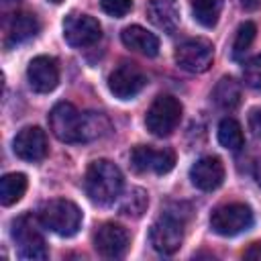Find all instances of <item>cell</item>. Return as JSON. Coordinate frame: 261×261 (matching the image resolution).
I'll return each instance as SVG.
<instances>
[{"instance_id": "cell-1", "label": "cell", "mask_w": 261, "mask_h": 261, "mask_svg": "<svg viewBox=\"0 0 261 261\" xmlns=\"http://www.w3.org/2000/svg\"><path fill=\"white\" fill-rule=\"evenodd\" d=\"M49 128L63 143H90L110 130L102 112H80L71 102H57L49 112Z\"/></svg>"}, {"instance_id": "cell-2", "label": "cell", "mask_w": 261, "mask_h": 261, "mask_svg": "<svg viewBox=\"0 0 261 261\" xmlns=\"http://www.w3.org/2000/svg\"><path fill=\"white\" fill-rule=\"evenodd\" d=\"M84 188H86L88 198L94 204L108 206L114 200H118V196H120V190H122V173H120V169L112 161H108V159H96L86 169Z\"/></svg>"}, {"instance_id": "cell-3", "label": "cell", "mask_w": 261, "mask_h": 261, "mask_svg": "<svg viewBox=\"0 0 261 261\" xmlns=\"http://www.w3.org/2000/svg\"><path fill=\"white\" fill-rule=\"evenodd\" d=\"M39 220L45 228L59 237H73L82 226V210L71 200L55 198L41 206Z\"/></svg>"}, {"instance_id": "cell-4", "label": "cell", "mask_w": 261, "mask_h": 261, "mask_svg": "<svg viewBox=\"0 0 261 261\" xmlns=\"http://www.w3.org/2000/svg\"><path fill=\"white\" fill-rule=\"evenodd\" d=\"M181 118V104L177 98L169 94H161L153 100L145 114V124L147 130L155 137H167L175 130Z\"/></svg>"}, {"instance_id": "cell-5", "label": "cell", "mask_w": 261, "mask_h": 261, "mask_svg": "<svg viewBox=\"0 0 261 261\" xmlns=\"http://www.w3.org/2000/svg\"><path fill=\"white\" fill-rule=\"evenodd\" d=\"M253 226V210L243 202L222 204L210 214V228L220 237H234Z\"/></svg>"}, {"instance_id": "cell-6", "label": "cell", "mask_w": 261, "mask_h": 261, "mask_svg": "<svg viewBox=\"0 0 261 261\" xmlns=\"http://www.w3.org/2000/svg\"><path fill=\"white\" fill-rule=\"evenodd\" d=\"M12 239L18 245V255L29 261L47 259L45 239L37 226V220L31 214H20L12 220Z\"/></svg>"}, {"instance_id": "cell-7", "label": "cell", "mask_w": 261, "mask_h": 261, "mask_svg": "<svg viewBox=\"0 0 261 261\" xmlns=\"http://www.w3.org/2000/svg\"><path fill=\"white\" fill-rule=\"evenodd\" d=\"M149 241L161 255H173L184 243V218L173 212H163L151 226Z\"/></svg>"}, {"instance_id": "cell-8", "label": "cell", "mask_w": 261, "mask_h": 261, "mask_svg": "<svg viewBox=\"0 0 261 261\" xmlns=\"http://www.w3.org/2000/svg\"><path fill=\"white\" fill-rule=\"evenodd\" d=\"M175 63L190 71V73H202L206 71L212 61H214V47L208 39L196 37V39H188L184 41L177 49H175Z\"/></svg>"}, {"instance_id": "cell-9", "label": "cell", "mask_w": 261, "mask_h": 261, "mask_svg": "<svg viewBox=\"0 0 261 261\" xmlns=\"http://www.w3.org/2000/svg\"><path fill=\"white\" fill-rule=\"evenodd\" d=\"M145 86H147V75L133 61H122L108 75V90L120 100H128L137 96Z\"/></svg>"}, {"instance_id": "cell-10", "label": "cell", "mask_w": 261, "mask_h": 261, "mask_svg": "<svg viewBox=\"0 0 261 261\" xmlns=\"http://www.w3.org/2000/svg\"><path fill=\"white\" fill-rule=\"evenodd\" d=\"M175 165V153L171 149H153L149 145H137L130 151V167L137 173L153 171L157 175L169 173Z\"/></svg>"}, {"instance_id": "cell-11", "label": "cell", "mask_w": 261, "mask_h": 261, "mask_svg": "<svg viewBox=\"0 0 261 261\" xmlns=\"http://www.w3.org/2000/svg\"><path fill=\"white\" fill-rule=\"evenodd\" d=\"M63 37L71 47H90L102 37L100 22L90 14L71 12L63 20Z\"/></svg>"}, {"instance_id": "cell-12", "label": "cell", "mask_w": 261, "mask_h": 261, "mask_svg": "<svg viewBox=\"0 0 261 261\" xmlns=\"http://www.w3.org/2000/svg\"><path fill=\"white\" fill-rule=\"evenodd\" d=\"M128 243H130V237H128L126 228L116 222H104L102 226H98V230L94 234V247L106 259L122 257L128 249Z\"/></svg>"}, {"instance_id": "cell-13", "label": "cell", "mask_w": 261, "mask_h": 261, "mask_svg": "<svg viewBox=\"0 0 261 261\" xmlns=\"http://www.w3.org/2000/svg\"><path fill=\"white\" fill-rule=\"evenodd\" d=\"M29 86L39 94H49L59 84V67L57 61L49 55H37L31 59L27 67Z\"/></svg>"}, {"instance_id": "cell-14", "label": "cell", "mask_w": 261, "mask_h": 261, "mask_svg": "<svg viewBox=\"0 0 261 261\" xmlns=\"http://www.w3.org/2000/svg\"><path fill=\"white\" fill-rule=\"evenodd\" d=\"M12 149L16 157L24 161H41L47 157V151H49L47 135L39 126H24L16 133L12 141Z\"/></svg>"}, {"instance_id": "cell-15", "label": "cell", "mask_w": 261, "mask_h": 261, "mask_svg": "<svg viewBox=\"0 0 261 261\" xmlns=\"http://www.w3.org/2000/svg\"><path fill=\"white\" fill-rule=\"evenodd\" d=\"M190 179L192 184L202 190V192H212L216 188H220V184L224 181V165L218 157L208 155L198 159L192 169H190Z\"/></svg>"}, {"instance_id": "cell-16", "label": "cell", "mask_w": 261, "mask_h": 261, "mask_svg": "<svg viewBox=\"0 0 261 261\" xmlns=\"http://www.w3.org/2000/svg\"><path fill=\"white\" fill-rule=\"evenodd\" d=\"M149 20L163 33H173L179 27V6L177 0H149L147 4Z\"/></svg>"}, {"instance_id": "cell-17", "label": "cell", "mask_w": 261, "mask_h": 261, "mask_svg": "<svg viewBox=\"0 0 261 261\" xmlns=\"http://www.w3.org/2000/svg\"><path fill=\"white\" fill-rule=\"evenodd\" d=\"M39 29H41V24L35 14H31V12L12 14V18L6 27V47H14V45H20V43L33 39L39 33Z\"/></svg>"}, {"instance_id": "cell-18", "label": "cell", "mask_w": 261, "mask_h": 261, "mask_svg": "<svg viewBox=\"0 0 261 261\" xmlns=\"http://www.w3.org/2000/svg\"><path fill=\"white\" fill-rule=\"evenodd\" d=\"M120 39L124 43V47L141 53V55H147V57H155L159 53V39L149 33L147 29L139 27V24H130L126 29H122L120 33Z\"/></svg>"}, {"instance_id": "cell-19", "label": "cell", "mask_w": 261, "mask_h": 261, "mask_svg": "<svg viewBox=\"0 0 261 261\" xmlns=\"http://www.w3.org/2000/svg\"><path fill=\"white\" fill-rule=\"evenodd\" d=\"M212 98L220 108L232 110L241 104V84L234 77H220L212 90Z\"/></svg>"}, {"instance_id": "cell-20", "label": "cell", "mask_w": 261, "mask_h": 261, "mask_svg": "<svg viewBox=\"0 0 261 261\" xmlns=\"http://www.w3.org/2000/svg\"><path fill=\"white\" fill-rule=\"evenodd\" d=\"M27 192V175L24 173H6L0 179V202L2 206L16 204Z\"/></svg>"}, {"instance_id": "cell-21", "label": "cell", "mask_w": 261, "mask_h": 261, "mask_svg": "<svg viewBox=\"0 0 261 261\" xmlns=\"http://www.w3.org/2000/svg\"><path fill=\"white\" fill-rule=\"evenodd\" d=\"M149 206V196L143 188H130L122 198H120V204H118V210L124 214V216H130V218H141L145 214Z\"/></svg>"}, {"instance_id": "cell-22", "label": "cell", "mask_w": 261, "mask_h": 261, "mask_svg": "<svg viewBox=\"0 0 261 261\" xmlns=\"http://www.w3.org/2000/svg\"><path fill=\"white\" fill-rule=\"evenodd\" d=\"M192 4V12H194V18L210 29L218 22V16H220V10H222V0H190Z\"/></svg>"}, {"instance_id": "cell-23", "label": "cell", "mask_w": 261, "mask_h": 261, "mask_svg": "<svg viewBox=\"0 0 261 261\" xmlns=\"http://www.w3.org/2000/svg\"><path fill=\"white\" fill-rule=\"evenodd\" d=\"M218 141L222 147L237 151L243 147L245 137H243V128L234 118H222L218 124Z\"/></svg>"}, {"instance_id": "cell-24", "label": "cell", "mask_w": 261, "mask_h": 261, "mask_svg": "<svg viewBox=\"0 0 261 261\" xmlns=\"http://www.w3.org/2000/svg\"><path fill=\"white\" fill-rule=\"evenodd\" d=\"M255 35H257V27L255 22L247 20L243 22L239 29H237V35H234V41H232V59H241V55L251 47V43L255 41Z\"/></svg>"}, {"instance_id": "cell-25", "label": "cell", "mask_w": 261, "mask_h": 261, "mask_svg": "<svg viewBox=\"0 0 261 261\" xmlns=\"http://www.w3.org/2000/svg\"><path fill=\"white\" fill-rule=\"evenodd\" d=\"M243 82L249 88L261 92V53L253 55L251 59L245 61V65H243Z\"/></svg>"}, {"instance_id": "cell-26", "label": "cell", "mask_w": 261, "mask_h": 261, "mask_svg": "<svg viewBox=\"0 0 261 261\" xmlns=\"http://www.w3.org/2000/svg\"><path fill=\"white\" fill-rule=\"evenodd\" d=\"M100 6L106 14L120 18L133 8V0H100Z\"/></svg>"}, {"instance_id": "cell-27", "label": "cell", "mask_w": 261, "mask_h": 261, "mask_svg": "<svg viewBox=\"0 0 261 261\" xmlns=\"http://www.w3.org/2000/svg\"><path fill=\"white\" fill-rule=\"evenodd\" d=\"M249 128L255 137H261V108H253L249 112Z\"/></svg>"}, {"instance_id": "cell-28", "label": "cell", "mask_w": 261, "mask_h": 261, "mask_svg": "<svg viewBox=\"0 0 261 261\" xmlns=\"http://www.w3.org/2000/svg\"><path fill=\"white\" fill-rule=\"evenodd\" d=\"M247 259H261V243H253L247 251H245Z\"/></svg>"}, {"instance_id": "cell-29", "label": "cell", "mask_w": 261, "mask_h": 261, "mask_svg": "<svg viewBox=\"0 0 261 261\" xmlns=\"http://www.w3.org/2000/svg\"><path fill=\"white\" fill-rule=\"evenodd\" d=\"M241 6L245 10H257L261 8V0H241Z\"/></svg>"}, {"instance_id": "cell-30", "label": "cell", "mask_w": 261, "mask_h": 261, "mask_svg": "<svg viewBox=\"0 0 261 261\" xmlns=\"http://www.w3.org/2000/svg\"><path fill=\"white\" fill-rule=\"evenodd\" d=\"M255 179H257V184L261 186V159L255 163Z\"/></svg>"}, {"instance_id": "cell-31", "label": "cell", "mask_w": 261, "mask_h": 261, "mask_svg": "<svg viewBox=\"0 0 261 261\" xmlns=\"http://www.w3.org/2000/svg\"><path fill=\"white\" fill-rule=\"evenodd\" d=\"M49 2H53V4H59V2H63V0H49Z\"/></svg>"}, {"instance_id": "cell-32", "label": "cell", "mask_w": 261, "mask_h": 261, "mask_svg": "<svg viewBox=\"0 0 261 261\" xmlns=\"http://www.w3.org/2000/svg\"><path fill=\"white\" fill-rule=\"evenodd\" d=\"M4 2H14V0H4Z\"/></svg>"}]
</instances>
